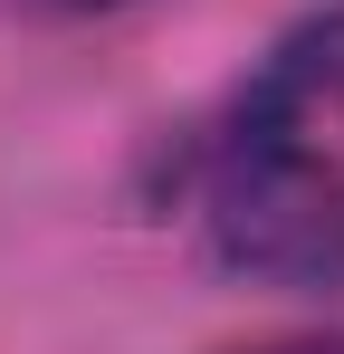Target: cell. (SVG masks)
Instances as JSON below:
<instances>
[{"instance_id":"1","label":"cell","mask_w":344,"mask_h":354,"mask_svg":"<svg viewBox=\"0 0 344 354\" xmlns=\"http://www.w3.org/2000/svg\"><path fill=\"white\" fill-rule=\"evenodd\" d=\"M249 354H344V335H268V345H249Z\"/></svg>"},{"instance_id":"2","label":"cell","mask_w":344,"mask_h":354,"mask_svg":"<svg viewBox=\"0 0 344 354\" xmlns=\"http://www.w3.org/2000/svg\"><path fill=\"white\" fill-rule=\"evenodd\" d=\"M77 10H115V0H77Z\"/></svg>"}]
</instances>
